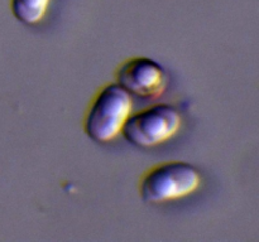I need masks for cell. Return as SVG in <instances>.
Segmentation results:
<instances>
[{"label": "cell", "mask_w": 259, "mask_h": 242, "mask_svg": "<svg viewBox=\"0 0 259 242\" xmlns=\"http://www.w3.org/2000/svg\"><path fill=\"white\" fill-rule=\"evenodd\" d=\"M115 80L131 95L158 98L168 87V75L159 63L147 57H132L115 70Z\"/></svg>", "instance_id": "cell-4"}, {"label": "cell", "mask_w": 259, "mask_h": 242, "mask_svg": "<svg viewBox=\"0 0 259 242\" xmlns=\"http://www.w3.org/2000/svg\"><path fill=\"white\" fill-rule=\"evenodd\" d=\"M202 184L199 169L186 161L169 160L147 169L139 178V196L143 202L163 204L191 196Z\"/></svg>", "instance_id": "cell-2"}, {"label": "cell", "mask_w": 259, "mask_h": 242, "mask_svg": "<svg viewBox=\"0 0 259 242\" xmlns=\"http://www.w3.org/2000/svg\"><path fill=\"white\" fill-rule=\"evenodd\" d=\"M182 116L169 103H156L132 113L121 135L138 148H154L171 140L180 131Z\"/></svg>", "instance_id": "cell-3"}, {"label": "cell", "mask_w": 259, "mask_h": 242, "mask_svg": "<svg viewBox=\"0 0 259 242\" xmlns=\"http://www.w3.org/2000/svg\"><path fill=\"white\" fill-rule=\"evenodd\" d=\"M132 110L131 93L118 82L106 83L89 101L83 116V131L96 143H111L121 134Z\"/></svg>", "instance_id": "cell-1"}, {"label": "cell", "mask_w": 259, "mask_h": 242, "mask_svg": "<svg viewBox=\"0 0 259 242\" xmlns=\"http://www.w3.org/2000/svg\"><path fill=\"white\" fill-rule=\"evenodd\" d=\"M51 0H10L15 19L27 25H35L45 19Z\"/></svg>", "instance_id": "cell-5"}]
</instances>
